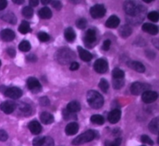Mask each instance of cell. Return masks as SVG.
Masks as SVG:
<instances>
[{
  "instance_id": "30",
  "label": "cell",
  "mask_w": 159,
  "mask_h": 146,
  "mask_svg": "<svg viewBox=\"0 0 159 146\" xmlns=\"http://www.w3.org/2000/svg\"><path fill=\"white\" fill-rule=\"evenodd\" d=\"M22 14L24 17L27 19H30L34 15V9L30 6H26L22 10Z\"/></svg>"
},
{
  "instance_id": "22",
  "label": "cell",
  "mask_w": 159,
  "mask_h": 146,
  "mask_svg": "<svg viewBox=\"0 0 159 146\" xmlns=\"http://www.w3.org/2000/svg\"><path fill=\"white\" fill-rule=\"evenodd\" d=\"M76 34L71 27H68L65 30V38L68 42H73L75 40Z\"/></svg>"
},
{
  "instance_id": "43",
  "label": "cell",
  "mask_w": 159,
  "mask_h": 146,
  "mask_svg": "<svg viewBox=\"0 0 159 146\" xmlns=\"http://www.w3.org/2000/svg\"><path fill=\"white\" fill-rule=\"evenodd\" d=\"M51 5H52L53 7L55 9H57V10H60V9H61L62 5L59 1H51Z\"/></svg>"
},
{
  "instance_id": "54",
  "label": "cell",
  "mask_w": 159,
  "mask_h": 146,
  "mask_svg": "<svg viewBox=\"0 0 159 146\" xmlns=\"http://www.w3.org/2000/svg\"><path fill=\"white\" fill-rule=\"evenodd\" d=\"M51 0H41V3L43 5H47L51 2Z\"/></svg>"
},
{
  "instance_id": "39",
  "label": "cell",
  "mask_w": 159,
  "mask_h": 146,
  "mask_svg": "<svg viewBox=\"0 0 159 146\" xmlns=\"http://www.w3.org/2000/svg\"><path fill=\"white\" fill-rule=\"evenodd\" d=\"M148 19L151 20V21L155 22V23L158 22V19H159L158 13L157 12H155V11H153V12H149L148 15Z\"/></svg>"
},
{
  "instance_id": "16",
  "label": "cell",
  "mask_w": 159,
  "mask_h": 146,
  "mask_svg": "<svg viewBox=\"0 0 159 146\" xmlns=\"http://www.w3.org/2000/svg\"><path fill=\"white\" fill-rule=\"evenodd\" d=\"M79 125L76 122H71L69 123L65 128V133L68 135H74L79 131Z\"/></svg>"
},
{
  "instance_id": "1",
  "label": "cell",
  "mask_w": 159,
  "mask_h": 146,
  "mask_svg": "<svg viewBox=\"0 0 159 146\" xmlns=\"http://www.w3.org/2000/svg\"><path fill=\"white\" fill-rule=\"evenodd\" d=\"M141 6H138L136 3L132 1L125 2L124 4V9L127 15H130V17H139V16H144V12L145 9Z\"/></svg>"
},
{
  "instance_id": "8",
  "label": "cell",
  "mask_w": 159,
  "mask_h": 146,
  "mask_svg": "<svg viewBox=\"0 0 159 146\" xmlns=\"http://www.w3.org/2000/svg\"><path fill=\"white\" fill-rule=\"evenodd\" d=\"M4 94L6 97H9V98L18 99L22 97V95H23V91L19 88L12 87V88H6V91L4 92Z\"/></svg>"
},
{
  "instance_id": "49",
  "label": "cell",
  "mask_w": 159,
  "mask_h": 146,
  "mask_svg": "<svg viewBox=\"0 0 159 146\" xmlns=\"http://www.w3.org/2000/svg\"><path fill=\"white\" fill-rule=\"evenodd\" d=\"M7 6V1L6 0H0V11L5 9Z\"/></svg>"
},
{
  "instance_id": "33",
  "label": "cell",
  "mask_w": 159,
  "mask_h": 146,
  "mask_svg": "<svg viewBox=\"0 0 159 146\" xmlns=\"http://www.w3.org/2000/svg\"><path fill=\"white\" fill-rule=\"evenodd\" d=\"M19 108H20V111L24 114H30L31 112V108L29 105L26 103H20L18 105Z\"/></svg>"
},
{
  "instance_id": "52",
  "label": "cell",
  "mask_w": 159,
  "mask_h": 146,
  "mask_svg": "<svg viewBox=\"0 0 159 146\" xmlns=\"http://www.w3.org/2000/svg\"><path fill=\"white\" fill-rule=\"evenodd\" d=\"M146 55H147V57L150 59H154L155 57V53H153L151 50H148L147 52H146Z\"/></svg>"
},
{
  "instance_id": "34",
  "label": "cell",
  "mask_w": 159,
  "mask_h": 146,
  "mask_svg": "<svg viewBox=\"0 0 159 146\" xmlns=\"http://www.w3.org/2000/svg\"><path fill=\"white\" fill-rule=\"evenodd\" d=\"M62 114H63V117L64 118H65V120H70V119L71 118H75V119L77 118V117H76V115L75 114V113L70 112L67 108H65V109L63 110V111H62Z\"/></svg>"
},
{
  "instance_id": "31",
  "label": "cell",
  "mask_w": 159,
  "mask_h": 146,
  "mask_svg": "<svg viewBox=\"0 0 159 146\" xmlns=\"http://www.w3.org/2000/svg\"><path fill=\"white\" fill-rule=\"evenodd\" d=\"M30 43L26 40H23L19 45V49L20 51H23V52H28L30 49Z\"/></svg>"
},
{
  "instance_id": "17",
  "label": "cell",
  "mask_w": 159,
  "mask_h": 146,
  "mask_svg": "<svg viewBox=\"0 0 159 146\" xmlns=\"http://www.w3.org/2000/svg\"><path fill=\"white\" fill-rule=\"evenodd\" d=\"M120 19L116 15H111L107 19V23H106V26L108 28H112V29L116 28L120 25Z\"/></svg>"
},
{
  "instance_id": "35",
  "label": "cell",
  "mask_w": 159,
  "mask_h": 146,
  "mask_svg": "<svg viewBox=\"0 0 159 146\" xmlns=\"http://www.w3.org/2000/svg\"><path fill=\"white\" fill-rule=\"evenodd\" d=\"M124 79H120V80H118V79H113V86L114 88V89L119 90L120 88H122V87H124Z\"/></svg>"
},
{
  "instance_id": "44",
  "label": "cell",
  "mask_w": 159,
  "mask_h": 146,
  "mask_svg": "<svg viewBox=\"0 0 159 146\" xmlns=\"http://www.w3.org/2000/svg\"><path fill=\"white\" fill-rule=\"evenodd\" d=\"M8 139V134L4 130H0V141L5 142Z\"/></svg>"
},
{
  "instance_id": "10",
  "label": "cell",
  "mask_w": 159,
  "mask_h": 146,
  "mask_svg": "<svg viewBox=\"0 0 159 146\" xmlns=\"http://www.w3.org/2000/svg\"><path fill=\"white\" fill-rule=\"evenodd\" d=\"M158 94L155 91H147L142 94V101L146 104H151L155 102L158 99Z\"/></svg>"
},
{
  "instance_id": "40",
  "label": "cell",
  "mask_w": 159,
  "mask_h": 146,
  "mask_svg": "<svg viewBox=\"0 0 159 146\" xmlns=\"http://www.w3.org/2000/svg\"><path fill=\"white\" fill-rule=\"evenodd\" d=\"M37 36H38L39 40L41 42H47L50 40V36L44 32H39Z\"/></svg>"
},
{
  "instance_id": "53",
  "label": "cell",
  "mask_w": 159,
  "mask_h": 146,
  "mask_svg": "<svg viewBox=\"0 0 159 146\" xmlns=\"http://www.w3.org/2000/svg\"><path fill=\"white\" fill-rule=\"evenodd\" d=\"M12 2H13L14 3H16V4H19V5L23 4V3L24 2V1H23V0H13Z\"/></svg>"
},
{
  "instance_id": "47",
  "label": "cell",
  "mask_w": 159,
  "mask_h": 146,
  "mask_svg": "<svg viewBox=\"0 0 159 146\" xmlns=\"http://www.w3.org/2000/svg\"><path fill=\"white\" fill-rule=\"evenodd\" d=\"M79 68V64L77 62H71V64H70V70L72 71H77Z\"/></svg>"
},
{
  "instance_id": "56",
  "label": "cell",
  "mask_w": 159,
  "mask_h": 146,
  "mask_svg": "<svg viewBox=\"0 0 159 146\" xmlns=\"http://www.w3.org/2000/svg\"><path fill=\"white\" fill-rule=\"evenodd\" d=\"M1 64H2V63H1V60H0V67H1Z\"/></svg>"
},
{
  "instance_id": "4",
  "label": "cell",
  "mask_w": 159,
  "mask_h": 146,
  "mask_svg": "<svg viewBox=\"0 0 159 146\" xmlns=\"http://www.w3.org/2000/svg\"><path fill=\"white\" fill-rule=\"evenodd\" d=\"M151 88V85L146 83H141V82H134L132 84L130 87V91L134 95H140L144 93L145 91H149Z\"/></svg>"
},
{
  "instance_id": "24",
  "label": "cell",
  "mask_w": 159,
  "mask_h": 146,
  "mask_svg": "<svg viewBox=\"0 0 159 146\" xmlns=\"http://www.w3.org/2000/svg\"><path fill=\"white\" fill-rule=\"evenodd\" d=\"M1 18L2 19L7 22V23H11V24H16L17 22L16 17V15L12 12H7V13L3 14L1 16Z\"/></svg>"
},
{
  "instance_id": "11",
  "label": "cell",
  "mask_w": 159,
  "mask_h": 146,
  "mask_svg": "<svg viewBox=\"0 0 159 146\" xmlns=\"http://www.w3.org/2000/svg\"><path fill=\"white\" fill-rule=\"evenodd\" d=\"M16 108V105L14 102L10 101H4L0 105V109L3 112L6 114H12Z\"/></svg>"
},
{
  "instance_id": "42",
  "label": "cell",
  "mask_w": 159,
  "mask_h": 146,
  "mask_svg": "<svg viewBox=\"0 0 159 146\" xmlns=\"http://www.w3.org/2000/svg\"><path fill=\"white\" fill-rule=\"evenodd\" d=\"M39 102H40V105L43 107H46L50 105V101L47 97H42L41 98H40V101Z\"/></svg>"
},
{
  "instance_id": "25",
  "label": "cell",
  "mask_w": 159,
  "mask_h": 146,
  "mask_svg": "<svg viewBox=\"0 0 159 146\" xmlns=\"http://www.w3.org/2000/svg\"><path fill=\"white\" fill-rule=\"evenodd\" d=\"M120 35L123 37V38H127L130 36L132 33V28L130 27L129 25H124L120 29Z\"/></svg>"
},
{
  "instance_id": "13",
  "label": "cell",
  "mask_w": 159,
  "mask_h": 146,
  "mask_svg": "<svg viewBox=\"0 0 159 146\" xmlns=\"http://www.w3.org/2000/svg\"><path fill=\"white\" fill-rule=\"evenodd\" d=\"M121 118V111L119 109H114L110 111L108 114V121L111 124H116Z\"/></svg>"
},
{
  "instance_id": "6",
  "label": "cell",
  "mask_w": 159,
  "mask_h": 146,
  "mask_svg": "<svg viewBox=\"0 0 159 146\" xmlns=\"http://www.w3.org/2000/svg\"><path fill=\"white\" fill-rule=\"evenodd\" d=\"M106 12H107L106 8L104 7L103 5L101 4L95 5L90 9V15L94 19L102 18L106 15Z\"/></svg>"
},
{
  "instance_id": "9",
  "label": "cell",
  "mask_w": 159,
  "mask_h": 146,
  "mask_svg": "<svg viewBox=\"0 0 159 146\" xmlns=\"http://www.w3.org/2000/svg\"><path fill=\"white\" fill-rule=\"evenodd\" d=\"M94 70L99 74H104L108 70V63L104 59H98L94 63Z\"/></svg>"
},
{
  "instance_id": "51",
  "label": "cell",
  "mask_w": 159,
  "mask_h": 146,
  "mask_svg": "<svg viewBox=\"0 0 159 146\" xmlns=\"http://www.w3.org/2000/svg\"><path fill=\"white\" fill-rule=\"evenodd\" d=\"M39 2L40 1H38V0H30V7H35V6H37L39 4Z\"/></svg>"
},
{
  "instance_id": "48",
  "label": "cell",
  "mask_w": 159,
  "mask_h": 146,
  "mask_svg": "<svg viewBox=\"0 0 159 146\" xmlns=\"http://www.w3.org/2000/svg\"><path fill=\"white\" fill-rule=\"evenodd\" d=\"M37 57H36L34 54H30V55H28L27 57H26V60L29 62H32V63H34V62L37 61Z\"/></svg>"
},
{
  "instance_id": "5",
  "label": "cell",
  "mask_w": 159,
  "mask_h": 146,
  "mask_svg": "<svg viewBox=\"0 0 159 146\" xmlns=\"http://www.w3.org/2000/svg\"><path fill=\"white\" fill-rule=\"evenodd\" d=\"M96 32L94 29H89L84 36V43L88 48H92L96 43Z\"/></svg>"
},
{
  "instance_id": "15",
  "label": "cell",
  "mask_w": 159,
  "mask_h": 146,
  "mask_svg": "<svg viewBox=\"0 0 159 146\" xmlns=\"http://www.w3.org/2000/svg\"><path fill=\"white\" fill-rule=\"evenodd\" d=\"M142 29L144 32L151 34V35H157L158 32V26L152 23H144L142 26Z\"/></svg>"
},
{
  "instance_id": "19",
  "label": "cell",
  "mask_w": 159,
  "mask_h": 146,
  "mask_svg": "<svg viewBox=\"0 0 159 146\" xmlns=\"http://www.w3.org/2000/svg\"><path fill=\"white\" fill-rule=\"evenodd\" d=\"M77 49L79 53V57H80V58L82 59L83 61L89 62L93 59V55H92L89 51L85 50V49H84L83 48H82L81 46H78Z\"/></svg>"
},
{
  "instance_id": "7",
  "label": "cell",
  "mask_w": 159,
  "mask_h": 146,
  "mask_svg": "<svg viewBox=\"0 0 159 146\" xmlns=\"http://www.w3.org/2000/svg\"><path fill=\"white\" fill-rule=\"evenodd\" d=\"M26 84H27L28 89L31 92L34 93V94H37L40 91H41V84L39 82V80L37 78H35V77H30V78H28Z\"/></svg>"
},
{
  "instance_id": "27",
  "label": "cell",
  "mask_w": 159,
  "mask_h": 146,
  "mask_svg": "<svg viewBox=\"0 0 159 146\" xmlns=\"http://www.w3.org/2000/svg\"><path fill=\"white\" fill-rule=\"evenodd\" d=\"M19 31L21 32L22 34H26L27 32H30L31 31L30 26V23L27 21H23L19 26Z\"/></svg>"
},
{
  "instance_id": "41",
  "label": "cell",
  "mask_w": 159,
  "mask_h": 146,
  "mask_svg": "<svg viewBox=\"0 0 159 146\" xmlns=\"http://www.w3.org/2000/svg\"><path fill=\"white\" fill-rule=\"evenodd\" d=\"M141 142H142L143 143L148 144V145H154L153 140H152V139H151L149 136L144 135L141 136Z\"/></svg>"
},
{
  "instance_id": "18",
  "label": "cell",
  "mask_w": 159,
  "mask_h": 146,
  "mask_svg": "<svg viewBox=\"0 0 159 146\" xmlns=\"http://www.w3.org/2000/svg\"><path fill=\"white\" fill-rule=\"evenodd\" d=\"M40 119L41 122L44 125H50L54 122V116L48 112H42L40 115Z\"/></svg>"
},
{
  "instance_id": "2",
  "label": "cell",
  "mask_w": 159,
  "mask_h": 146,
  "mask_svg": "<svg viewBox=\"0 0 159 146\" xmlns=\"http://www.w3.org/2000/svg\"><path fill=\"white\" fill-rule=\"evenodd\" d=\"M87 102L93 109H99L104 104L103 97L96 91H89L87 93Z\"/></svg>"
},
{
  "instance_id": "14",
  "label": "cell",
  "mask_w": 159,
  "mask_h": 146,
  "mask_svg": "<svg viewBox=\"0 0 159 146\" xmlns=\"http://www.w3.org/2000/svg\"><path fill=\"white\" fill-rule=\"evenodd\" d=\"M30 131L34 135H39L42 131V127L40 124L37 121H32L28 125Z\"/></svg>"
},
{
  "instance_id": "45",
  "label": "cell",
  "mask_w": 159,
  "mask_h": 146,
  "mask_svg": "<svg viewBox=\"0 0 159 146\" xmlns=\"http://www.w3.org/2000/svg\"><path fill=\"white\" fill-rule=\"evenodd\" d=\"M110 45H111V41L110 40H107L104 41L103 44H102V49L105 51H107L110 49Z\"/></svg>"
},
{
  "instance_id": "23",
  "label": "cell",
  "mask_w": 159,
  "mask_h": 146,
  "mask_svg": "<svg viewBox=\"0 0 159 146\" xmlns=\"http://www.w3.org/2000/svg\"><path fill=\"white\" fill-rule=\"evenodd\" d=\"M149 130L152 133L155 135L158 134L159 131V122H158V118H154L152 122H150L148 125Z\"/></svg>"
},
{
  "instance_id": "38",
  "label": "cell",
  "mask_w": 159,
  "mask_h": 146,
  "mask_svg": "<svg viewBox=\"0 0 159 146\" xmlns=\"http://www.w3.org/2000/svg\"><path fill=\"white\" fill-rule=\"evenodd\" d=\"M46 137H37L33 140L34 146H42L44 144Z\"/></svg>"
},
{
  "instance_id": "57",
  "label": "cell",
  "mask_w": 159,
  "mask_h": 146,
  "mask_svg": "<svg viewBox=\"0 0 159 146\" xmlns=\"http://www.w3.org/2000/svg\"><path fill=\"white\" fill-rule=\"evenodd\" d=\"M141 146H145V145H141Z\"/></svg>"
},
{
  "instance_id": "12",
  "label": "cell",
  "mask_w": 159,
  "mask_h": 146,
  "mask_svg": "<svg viewBox=\"0 0 159 146\" xmlns=\"http://www.w3.org/2000/svg\"><path fill=\"white\" fill-rule=\"evenodd\" d=\"M0 36L2 39L3 41L6 42H10L15 39V32L12 30L9 29H3L2 31H1L0 32Z\"/></svg>"
},
{
  "instance_id": "3",
  "label": "cell",
  "mask_w": 159,
  "mask_h": 146,
  "mask_svg": "<svg viewBox=\"0 0 159 146\" xmlns=\"http://www.w3.org/2000/svg\"><path fill=\"white\" fill-rule=\"evenodd\" d=\"M95 139H99V134L97 131H94V130H89L73 139L72 144L74 145H82V144L91 142Z\"/></svg>"
},
{
  "instance_id": "55",
  "label": "cell",
  "mask_w": 159,
  "mask_h": 146,
  "mask_svg": "<svg viewBox=\"0 0 159 146\" xmlns=\"http://www.w3.org/2000/svg\"><path fill=\"white\" fill-rule=\"evenodd\" d=\"M144 2L149 3V2H152V0H144Z\"/></svg>"
},
{
  "instance_id": "28",
  "label": "cell",
  "mask_w": 159,
  "mask_h": 146,
  "mask_svg": "<svg viewBox=\"0 0 159 146\" xmlns=\"http://www.w3.org/2000/svg\"><path fill=\"white\" fill-rule=\"evenodd\" d=\"M90 120H91V122L93 124H96V125H103L104 122H105L104 118L102 115H99V114H94V115L92 116Z\"/></svg>"
},
{
  "instance_id": "36",
  "label": "cell",
  "mask_w": 159,
  "mask_h": 146,
  "mask_svg": "<svg viewBox=\"0 0 159 146\" xmlns=\"http://www.w3.org/2000/svg\"><path fill=\"white\" fill-rule=\"evenodd\" d=\"M121 142H122V139L120 137L116 138L115 140L113 142H110V141H106L105 145L106 146H120Z\"/></svg>"
},
{
  "instance_id": "46",
  "label": "cell",
  "mask_w": 159,
  "mask_h": 146,
  "mask_svg": "<svg viewBox=\"0 0 159 146\" xmlns=\"http://www.w3.org/2000/svg\"><path fill=\"white\" fill-rule=\"evenodd\" d=\"M42 146H54V141L51 137H47L45 139V142Z\"/></svg>"
},
{
  "instance_id": "32",
  "label": "cell",
  "mask_w": 159,
  "mask_h": 146,
  "mask_svg": "<svg viewBox=\"0 0 159 146\" xmlns=\"http://www.w3.org/2000/svg\"><path fill=\"white\" fill-rule=\"evenodd\" d=\"M99 87L101 89V91L104 93H107L108 91L109 88H110V85H109L108 81H107L106 79H101L100 82L99 84Z\"/></svg>"
},
{
  "instance_id": "29",
  "label": "cell",
  "mask_w": 159,
  "mask_h": 146,
  "mask_svg": "<svg viewBox=\"0 0 159 146\" xmlns=\"http://www.w3.org/2000/svg\"><path fill=\"white\" fill-rule=\"evenodd\" d=\"M112 75H113V79H118V80H120V79H124L125 74H124V71L122 70H120V68H115L113 69V72H112Z\"/></svg>"
},
{
  "instance_id": "37",
  "label": "cell",
  "mask_w": 159,
  "mask_h": 146,
  "mask_svg": "<svg viewBox=\"0 0 159 146\" xmlns=\"http://www.w3.org/2000/svg\"><path fill=\"white\" fill-rule=\"evenodd\" d=\"M75 24H76V26H77L79 29H83L86 27L87 20L85 19H83V18L79 19H78L77 21H76Z\"/></svg>"
},
{
  "instance_id": "21",
  "label": "cell",
  "mask_w": 159,
  "mask_h": 146,
  "mask_svg": "<svg viewBox=\"0 0 159 146\" xmlns=\"http://www.w3.org/2000/svg\"><path fill=\"white\" fill-rule=\"evenodd\" d=\"M39 16L43 19H48L52 16V12L51 9L48 7H43L40 9L38 12Z\"/></svg>"
},
{
  "instance_id": "26",
  "label": "cell",
  "mask_w": 159,
  "mask_h": 146,
  "mask_svg": "<svg viewBox=\"0 0 159 146\" xmlns=\"http://www.w3.org/2000/svg\"><path fill=\"white\" fill-rule=\"evenodd\" d=\"M67 109L71 113L78 112L81 110V105L79 102L76 101H71L67 106Z\"/></svg>"
},
{
  "instance_id": "20",
  "label": "cell",
  "mask_w": 159,
  "mask_h": 146,
  "mask_svg": "<svg viewBox=\"0 0 159 146\" xmlns=\"http://www.w3.org/2000/svg\"><path fill=\"white\" fill-rule=\"evenodd\" d=\"M128 66L130 67L131 69L134 70L135 71L138 73H144L145 71V67L141 63V62L138 61H130V63H127Z\"/></svg>"
},
{
  "instance_id": "50",
  "label": "cell",
  "mask_w": 159,
  "mask_h": 146,
  "mask_svg": "<svg viewBox=\"0 0 159 146\" xmlns=\"http://www.w3.org/2000/svg\"><path fill=\"white\" fill-rule=\"evenodd\" d=\"M7 53L11 57H15L16 51L14 49H12V48H9V49H7Z\"/></svg>"
}]
</instances>
